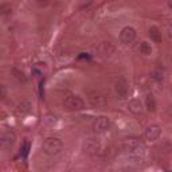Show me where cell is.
I'll return each mask as SVG.
<instances>
[{"label": "cell", "instance_id": "cell-2", "mask_svg": "<svg viewBox=\"0 0 172 172\" xmlns=\"http://www.w3.org/2000/svg\"><path fill=\"white\" fill-rule=\"evenodd\" d=\"M86 94H87V100L89 102L92 104L94 108H105L106 106V98L100 90L94 89V87H90V89L86 90Z\"/></svg>", "mask_w": 172, "mask_h": 172}, {"label": "cell", "instance_id": "cell-1", "mask_svg": "<svg viewBox=\"0 0 172 172\" xmlns=\"http://www.w3.org/2000/svg\"><path fill=\"white\" fill-rule=\"evenodd\" d=\"M123 147L126 152L136 155V156H140V155L145 153V145L139 139H125L123 141Z\"/></svg>", "mask_w": 172, "mask_h": 172}, {"label": "cell", "instance_id": "cell-11", "mask_svg": "<svg viewBox=\"0 0 172 172\" xmlns=\"http://www.w3.org/2000/svg\"><path fill=\"white\" fill-rule=\"evenodd\" d=\"M128 108H129V110L132 113H134V114H141V113H143V105H141V102H140L139 100L129 101Z\"/></svg>", "mask_w": 172, "mask_h": 172}, {"label": "cell", "instance_id": "cell-13", "mask_svg": "<svg viewBox=\"0 0 172 172\" xmlns=\"http://www.w3.org/2000/svg\"><path fill=\"white\" fill-rule=\"evenodd\" d=\"M145 105H147L148 112H155V110H156V101H155L153 96L148 94L147 98H145Z\"/></svg>", "mask_w": 172, "mask_h": 172}, {"label": "cell", "instance_id": "cell-15", "mask_svg": "<svg viewBox=\"0 0 172 172\" xmlns=\"http://www.w3.org/2000/svg\"><path fill=\"white\" fill-rule=\"evenodd\" d=\"M30 104L28 102H23V104H20L19 105V113H27V112H30Z\"/></svg>", "mask_w": 172, "mask_h": 172}, {"label": "cell", "instance_id": "cell-7", "mask_svg": "<svg viewBox=\"0 0 172 172\" xmlns=\"http://www.w3.org/2000/svg\"><path fill=\"white\" fill-rule=\"evenodd\" d=\"M160 133H161V130H160L159 126H157V125H151V126H148L145 129L144 136H145L147 140L155 141V140H157L160 137Z\"/></svg>", "mask_w": 172, "mask_h": 172}, {"label": "cell", "instance_id": "cell-10", "mask_svg": "<svg viewBox=\"0 0 172 172\" xmlns=\"http://www.w3.org/2000/svg\"><path fill=\"white\" fill-rule=\"evenodd\" d=\"M98 50H100V53L102 54L104 57H110L114 53V46L112 45V43H109V42H104V43H101L100 45Z\"/></svg>", "mask_w": 172, "mask_h": 172}, {"label": "cell", "instance_id": "cell-12", "mask_svg": "<svg viewBox=\"0 0 172 172\" xmlns=\"http://www.w3.org/2000/svg\"><path fill=\"white\" fill-rule=\"evenodd\" d=\"M149 36L153 42H156V43L161 42V32L157 27H151L149 28Z\"/></svg>", "mask_w": 172, "mask_h": 172}, {"label": "cell", "instance_id": "cell-8", "mask_svg": "<svg viewBox=\"0 0 172 172\" xmlns=\"http://www.w3.org/2000/svg\"><path fill=\"white\" fill-rule=\"evenodd\" d=\"M15 143V134L12 132H3L0 134V144L3 148H9Z\"/></svg>", "mask_w": 172, "mask_h": 172}, {"label": "cell", "instance_id": "cell-14", "mask_svg": "<svg viewBox=\"0 0 172 172\" xmlns=\"http://www.w3.org/2000/svg\"><path fill=\"white\" fill-rule=\"evenodd\" d=\"M140 51L143 54H145V55H149L152 53V47H151V45L148 42H143L140 45Z\"/></svg>", "mask_w": 172, "mask_h": 172}, {"label": "cell", "instance_id": "cell-6", "mask_svg": "<svg viewBox=\"0 0 172 172\" xmlns=\"http://www.w3.org/2000/svg\"><path fill=\"white\" fill-rule=\"evenodd\" d=\"M134 39H136V31H134V28H132V27H125L120 34V40L124 45H129Z\"/></svg>", "mask_w": 172, "mask_h": 172}, {"label": "cell", "instance_id": "cell-3", "mask_svg": "<svg viewBox=\"0 0 172 172\" xmlns=\"http://www.w3.org/2000/svg\"><path fill=\"white\" fill-rule=\"evenodd\" d=\"M63 148V143L57 137H49V139L45 140L43 143V151L45 153L50 155V156H54V155H58Z\"/></svg>", "mask_w": 172, "mask_h": 172}, {"label": "cell", "instance_id": "cell-4", "mask_svg": "<svg viewBox=\"0 0 172 172\" xmlns=\"http://www.w3.org/2000/svg\"><path fill=\"white\" fill-rule=\"evenodd\" d=\"M63 106H65L66 110H70V112H75V110H82L85 108V102L79 98V97L75 96H70L67 97L63 102Z\"/></svg>", "mask_w": 172, "mask_h": 172}, {"label": "cell", "instance_id": "cell-5", "mask_svg": "<svg viewBox=\"0 0 172 172\" xmlns=\"http://www.w3.org/2000/svg\"><path fill=\"white\" fill-rule=\"evenodd\" d=\"M110 126V121L108 117L105 116H100L97 117L96 121L93 123V130L97 133H102V132H106Z\"/></svg>", "mask_w": 172, "mask_h": 172}, {"label": "cell", "instance_id": "cell-9", "mask_svg": "<svg viewBox=\"0 0 172 172\" xmlns=\"http://www.w3.org/2000/svg\"><path fill=\"white\" fill-rule=\"evenodd\" d=\"M116 92L117 94H119L120 97H126V94H128V83H126V81L124 79V78H120L119 81L116 82Z\"/></svg>", "mask_w": 172, "mask_h": 172}]
</instances>
